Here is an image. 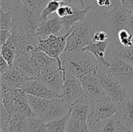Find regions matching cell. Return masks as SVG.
I'll return each mask as SVG.
<instances>
[{"instance_id":"cell-5","label":"cell","mask_w":133,"mask_h":132,"mask_svg":"<svg viewBox=\"0 0 133 132\" xmlns=\"http://www.w3.org/2000/svg\"><path fill=\"white\" fill-rule=\"evenodd\" d=\"M95 75L111 100L117 103H122L128 97L127 90L117 79L109 75L105 68H97Z\"/></svg>"},{"instance_id":"cell-18","label":"cell","mask_w":133,"mask_h":132,"mask_svg":"<svg viewBox=\"0 0 133 132\" xmlns=\"http://www.w3.org/2000/svg\"><path fill=\"white\" fill-rule=\"evenodd\" d=\"M118 114L125 128L130 132H133V102L130 98L127 97L121 104Z\"/></svg>"},{"instance_id":"cell-25","label":"cell","mask_w":133,"mask_h":132,"mask_svg":"<svg viewBox=\"0 0 133 132\" xmlns=\"http://www.w3.org/2000/svg\"><path fill=\"white\" fill-rule=\"evenodd\" d=\"M112 42L118 43L123 47H132L133 34L127 29H122L118 33L117 38Z\"/></svg>"},{"instance_id":"cell-13","label":"cell","mask_w":133,"mask_h":132,"mask_svg":"<svg viewBox=\"0 0 133 132\" xmlns=\"http://www.w3.org/2000/svg\"><path fill=\"white\" fill-rule=\"evenodd\" d=\"M63 30V24L61 19L55 14L51 19L39 23L37 29V36L38 40H41L51 35H58Z\"/></svg>"},{"instance_id":"cell-11","label":"cell","mask_w":133,"mask_h":132,"mask_svg":"<svg viewBox=\"0 0 133 132\" xmlns=\"http://www.w3.org/2000/svg\"><path fill=\"white\" fill-rule=\"evenodd\" d=\"M13 66L30 79H38L41 71L31 54L19 53L16 55Z\"/></svg>"},{"instance_id":"cell-14","label":"cell","mask_w":133,"mask_h":132,"mask_svg":"<svg viewBox=\"0 0 133 132\" xmlns=\"http://www.w3.org/2000/svg\"><path fill=\"white\" fill-rule=\"evenodd\" d=\"M94 6H95V4L93 1L88 2V3L87 2L86 7L84 9H80L78 6L74 5L73 12L71 15L66 16L63 19H61L62 23L63 24L64 30H66V32H69L74 27V25L76 23H79V22H81V23L85 22L86 16H87L88 12L90 9H92Z\"/></svg>"},{"instance_id":"cell-7","label":"cell","mask_w":133,"mask_h":132,"mask_svg":"<svg viewBox=\"0 0 133 132\" xmlns=\"http://www.w3.org/2000/svg\"><path fill=\"white\" fill-rule=\"evenodd\" d=\"M80 81L84 90V93L89 99L91 104H95L111 100L101 86L100 81L97 78L95 73L87 75Z\"/></svg>"},{"instance_id":"cell-9","label":"cell","mask_w":133,"mask_h":132,"mask_svg":"<svg viewBox=\"0 0 133 132\" xmlns=\"http://www.w3.org/2000/svg\"><path fill=\"white\" fill-rule=\"evenodd\" d=\"M65 71L64 69L61 70L58 67H55L42 71L38 79L52 92L61 96L65 82Z\"/></svg>"},{"instance_id":"cell-21","label":"cell","mask_w":133,"mask_h":132,"mask_svg":"<svg viewBox=\"0 0 133 132\" xmlns=\"http://www.w3.org/2000/svg\"><path fill=\"white\" fill-rule=\"evenodd\" d=\"M65 132H89L87 117L72 114L70 111V117Z\"/></svg>"},{"instance_id":"cell-12","label":"cell","mask_w":133,"mask_h":132,"mask_svg":"<svg viewBox=\"0 0 133 132\" xmlns=\"http://www.w3.org/2000/svg\"><path fill=\"white\" fill-rule=\"evenodd\" d=\"M18 88L23 90L27 95L45 98V99H55L61 97L49 88H48L39 79H29L18 85Z\"/></svg>"},{"instance_id":"cell-30","label":"cell","mask_w":133,"mask_h":132,"mask_svg":"<svg viewBox=\"0 0 133 132\" xmlns=\"http://www.w3.org/2000/svg\"><path fill=\"white\" fill-rule=\"evenodd\" d=\"M106 40H111V36L109 31L103 29L97 30L92 37L91 42H104Z\"/></svg>"},{"instance_id":"cell-3","label":"cell","mask_w":133,"mask_h":132,"mask_svg":"<svg viewBox=\"0 0 133 132\" xmlns=\"http://www.w3.org/2000/svg\"><path fill=\"white\" fill-rule=\"evenodd\" d=\"M96 30L92 25L85 22L79 26H74L67 37L65 52H83V50L91 43Z\"/></svg>"},{"instance_id":"cell-17","label":"cell","mask_w":133,"mask_h":132,"mask_svg":"<svg viewBox=\"0 0 133 132\" xmlns=\"http://www.w3.org/2000/svg\"><path fill=\"white\" fill-rule=\"evenodd\" d=\"M10 115L8 131L9 132H26L29 123V117L23 114L15 111Z\"/></svg>"},{"instance_id":"cell-32","label":"cell","mask_w":133,"mask_h":132,"mask_svg":"<svg viewBox=\"0 0 133 132\" xmlns=\"http://www.w3.org/2000/svg\"><path fill=\"white\" fill-rule=\"evenodd\" d=\"M12 35V30L0 29V46L4 44Z\"/></svg>"},{"instance_id":"cell-36","label":"cell","mask_w":133,"mask_h":132,"mask_svg":"<svg viewBox=\"0 0 133 132\" xmlns=\"http://www.w3.org/2000/svg\"><path fill=\"white\" fill-rule=\"evenodd\" d=\"M73 4L80 9H84L86 7L85 0H73Z\"/></svg>"},{"instance_id":"cell-19","label":"cell","mask_w":133,"mask_h":132,"mask_svg":"<svg viewBox=\"0 0 133 132\" xmlns=\"http://www.w3.org/2000/svg\"><path fill=\"white\" fill-rule=\"evenodd\" d=\"M99 132H130L124 125L118 114L103 121Z\"/></svg>"},{"instance_id":"cell-16","label":"cell","mask_w":133,"mask_h":132,"mask_svg":"<svg viewBox=\"0 0 133 132\" xmlns=\"http://www.w3.org/2000/svg\"><path fill=\"white\" fill-rule=\"evenodd\" d=\"M29 79H30L12 65L6 72L1 75L0 83L12 87H18L19 84Z\"/></svg>"},{"instance_id":"cell-6","label":"cell","mask_w":133,"mask_h":132,"mask_svg":"<svg viewBox=\"0 0 133 132\" xmlns=\"http://www.w3.org/2000/svg\"><path fill=\"white\" fill-rule=\"evenodd\" d=\"M104 68L125 89L133 82V65L122 58L114 57L110 62V66Z\"/></svg>"},{"instance_id":"cell-37","label":"cell","mask_w":133,"mask_h":132,"mask_svg":"<svg viewBox=\"0 0 133 132\" xmlns=\"http://www.w3.org/2000/svg\"><path fill=\"white\" fill-rule=\"evenodd\" d=\"M126 90L128 93V97L130 98L133 101V82L126 88Z\"/></svg>"},{"instance_id":"cell-24","label":"cell","mask_w":133,"mask_h":132,"mask_svg":"<svg viewBox=\"0 0 133 132\" xmlns=\"http://www.w3.org/2000/svg\"><path fill=\"white\" fill-rule=\"evenodd\" d=\"M37 17L40 18L43 9L50 0H20Z\"/></svg>"},{"instance_id":"cell-4","label":"cell","mask_w":133,"mask_h":132,"mask_svg":"<svg viewBox=\"0 0 133 132\" xmlns=\"http://www.w3.org/2000/svg\"><path fill=\"white\" fill-rule=\"evenodd\" d=\"M70 31L63 35H51L46 38L41 39L38 40L37 45V50L41 51L49 57L57 60L61 70H63L61 54L65 52L67 37Z\"/></svg>"},{"instance_id":"cell-31","label":"cell","mask_w":133,"mask_h":132,"mask_svg":"<svg viewBox=\"0 0 133 132\" xmlns=\"http://www.w3.org/2000/svg\"><path fill=\"white\" fill-rule=\"evenodd\" d=\"M95 5L97 6L100 11L103 12L104 13H108L115 9L113 3L111 0H92Z\"/></svg>"},{"instance_id":"cell-35","label":"cell","mask_w":133,"mask_h":132,"mask_svg":"<svg viewBox=\"0 0 133 132\" xmlns=\"http://www.w3.org/2000/svg\"><path fill=\"white\" fill-rule=\"evenodd\" d=\"M126 29L128 30H129L133 34V11L131 12L130 17H129V23H128V25H127Z\"/></svg>"},{"instance_id":"cell-27","label":"cell","mask_w":133,"mask_h":132,"mask_svg":"<svg viewBox=\"0 0 133 132\" xmlns=\"http://www.w3.org/2000/svg\"><path fill=\"white\" fill-rule=\"evenodd\" d=\"M60 5H61L60 2L50 0L49 2L45 6V8L43 9V11H42V12L41 14L40 22L47 20L50 16H54L56 13V12H57V10H58V9L59 8Z\"/></svg>"},{"instance_id":"cell-40","label":"cell","mask_w":133,"mask_h":132,"mask_svg":"<svg viewBox=\"0 0 133 132\" xmlns=\"http://www.w3.org/2000/svg\"><path fill=\"white\" fill-rule=\"evenodd\" d=\"M132 102H133V101H132Z\"/></svg>"},{"instance_id":"cell-39","label":"cell","mask_w":133,"mask_h":132,"mask_svg":"<svg viewBox=\"0 0 133 132\" xmlns=\"http://www.w3.org/2000/svg\"><path fill=\"white\" fill-rule=\"evenodd\" d=\"M55 1L60 3H65V4H73V0H52Z\"/></svg>"},{"instance_id":"cell-23","label":"cell","mask_w":133,"mask_h":132,"mask_svg":"<svg viewBox=\"0 0 133 132\" xmlns=\"http://www.w3.org/2000/svg\"><path fill=\"white\" fill-rule=\"evenodd\" d=\"M114 44L113 56L119 57L125 60L133 65V46L132 47H123L118 43Z\"/></svg>"},{"instance_id":"cell-33","label":"cell","mask_w":133,"mask_h":132,"mask_svg":"<svg viewBox=\"0 0 133 132\" xmlns=\"http://www.w3.org/2000/svg\"><path fill=\"white\" fill-rule=\"evenodd\" d=\"M10 65L7 63V61L5 60H4L2 57L0 59V74H4L5 72H6L9 68H10Z\"/></svg>"},{"instance_id":"cell-26","label":"cell","mask_w":133,"mask_h":132,"mask_svg":"<svg viewBox=\"0 0 133 132\" xmlns=\"http://www.w3.org/2000/svg\"><path fill=\"white\" fill-rule=\"evenodd\" d=\"M26 132H49V131L44 121L34 117L29 119Z\"/></svg>"},{"instance_id":"cell-29","label":"cell","mask_w":133,"mask_h":132,"mask_svg":"<svg viewBox=\"0 0 133 132\" xmlns=\"http://www.w3.org/2000/svg\"><path fill=\"white\" fill-rule=\"evenodd\" d=\"M12 15L11 11H4L0 9V29L12 30Z\"/></svg>"},{"instance_id":"cell-1","label":"cell","mask_w":133,"mask_h":132,"mask_svg":"<svg viewBox=\"0 0 133 132\" xmlns=\"http://www.w3.org/2000/svg\"><path fill=\"white\" fill-rule=\"evenodd\" d=\"M28 103L35 117L45 123L64 117L71 107L61 97L45 99L28 95Z\"/></svg>"},{"instance_id":"cell-10","label":"cell","mask_w":133,"mask_h":132,"mask_svg":"<svg viewBox=\"0 0 133 132\" xmlns=\"http://www.w3.org/2000/svg\"><path fill=\"white\" fill-rule=\"evenodd\" d=\"M84 94L81 81L73 75L65 72V82L61 98L71 106L76 100Z\"/></svg>"},{"instance_id":"cell-8","label":"cell","mask_w":133,"mask_h":132,"mask_svg":"<svg viewBox=\"0 0 133 132\" xmlns=\"http://www.w3.org/2000/svg\"><path fill=\"white\" fill-rule=\"evenodd\" d=\"M131 11L125 9L122 5L115 8L108 15V27L111 36V41L117 38L118 33L122 29H126Z\"/></svg>"},{"instance_id":"cell-38","label":"cell","mask_w":133,"mask_h":132,"mask_svg":"<svg viewBox=\"0 0 133 132\" xmlns=\"http://www.w3.org/2000/svg\"><path fill=\"white\" fill-rule=\"evenodd\" d=\"M111 2H112V3H113V5H114V8H115V9L122 5L121 0H111Z\"/></svg>"},{"instance_id":"cell-20","label":"cell","mask_w":133,"mask_h":132,"mask_svg":"<svg viewBox=\"0 0 133 132\" xmlns=\"http://www.w3.org/2000/svg\"><path fill=\"white\" fill-rule=\"evenodd\" d=\"M32 57L37 64L41 72L45 69L51 68H55L58 67V64L57 60L49 57L48 54L44 53L41 51L35 50L32 53ZM59 68V67H58Z\"/></svg>"},{"instance_id":"cell-28","label":"cell","mask_w":133,"mask_h":132,"mask_svg":"<svg viewBox=\"0 0 133 132\" xmlns=\"http://www.w3.org/2000/svg\"><path fill=\"white\" fill-rule=\"evenodd\" d=\"M0 54H1V57L4 60H5L10 66L13 65L14 61L16 57V53L12 48H10L9 46H7L5 44L1 45Z\"/></svg>"},{"instance_id":"cell-22","label":"cell","mask_w":133,"mask_h":132,"mask_svg":"<svg viewBox=\"0 0 133 132\" xmlns=\"http://www.w3.org/2000/svg\"><path fill=\"white\" fill-rule=\"evenodd\" d=\"M69 117H70V110L66 115H65L64 117H62L59 119H56V120H53V121L46 122V125H47V128H48L49 132L66 131L67 124H68Z\"/></svg>"},{"instance_id":"cell-34","label":"cell","mask_w":133,"mask_h":132,"mask_svg":"<svg viewBox=\"0 0 133 132\" xmlns=\"http://www.w3.org/2000/svg\"><path fill=\"white\" fill-rule=\"evenodd\" d=\"M122 5L129 11H133V0H121Z\"/></svg>"},{"instance_id":"cell-15","label":"cell","mask_w":133,"mask_h":132,"mask_svg":"<svg viewBox=\"0 0 133 132\" xmlns=\"http://www.w3.org/2000/svg\"><path fill=\"white\" fill-rule=\"evenodd\" d=\"M111 40H106L104 42H91L87 45L83 52H90L102 64L103 67L108 68L110 66V62L105 59V52Z\"/></svg>"},{"instance_id":"cell-2","label":"cell","mask_w":133,"mask_h":132,"mask_svg":"<svg viewBox=\"0 0 133 132\" xmlns=\"http://www.w3.org/2000/svg\"><path fill=\"white\" fill-rule=\"evenodd\" d=\"M68 56L62 60V68L78 78L79 80L87 75L94 74L97 66L88 58L85 52H64Z\"/></svg>"}]
</instances>
